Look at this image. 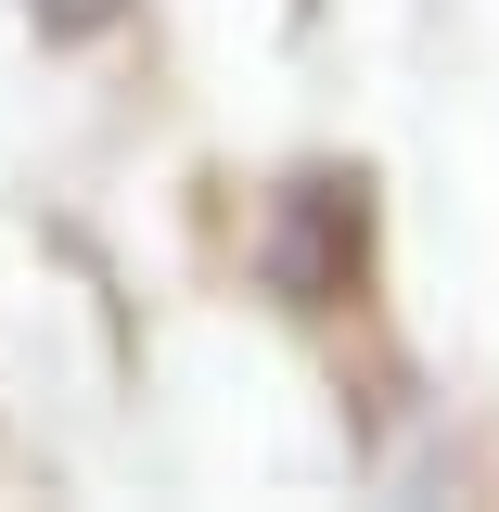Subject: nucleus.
Instances as JSON below:
<instances>
[{"label":"nucleus","mask_w":499,"mask_h":512,"mask_svg":"<svg viewBox=\"0 0 499 512\" xmlns=\"http://www.w3.org/2000/svg\"><path fill=\"white\" fill-rule=\"evenodd\" d=\"M256 269H269L282 308H333L359 282V180H295L256 231Z\"/></svg>","instance_id":"1"}]
</instances>
